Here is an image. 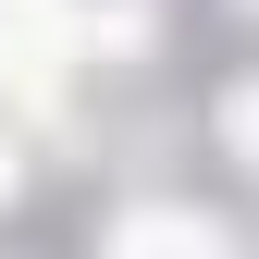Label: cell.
<instances>
[{"instance_id": "cell-1", "label": "cell", "mask_w": 259, "mask_h": 259, "mask_svg": "<svg viewBox=\"0 0 259 259\" xmlns=\"http://www.w3.org/2000/svg\"><path fill=\"white\" fill-rule=\"evenodd\" d=\"M62 50H74V13H62V0H0V74L37 87Z\"/></svg>"}, {"instance_id": "cell-2", "label": "cell", "mask_w": 259, "mask_h": 259, "mask_svg": "<svg viewBox=\"0 0 259 259\" xmlns=\"http://www.w3.org/2000/svg\"><path fill=\"white\" fill-rule=\"evenodd\" d=\"M123 247H210V222H198V210H136Z\"/></svg>"}, {"instance_id": "cell-3", "label": "cell", "mask_w": 259, "mask_h": 259, "mask_svg": "<svg viewBox=\"0 0 259 259\" xmlns=\"http://www.w3.org/2000/svg\"><path fill=\"white\" fill-rule=\"evenodd\" d=\"M0 198H13V148H0Z\"/></svg>"}]
</instances>
